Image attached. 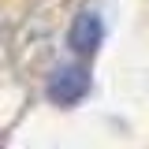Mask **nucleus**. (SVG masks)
<instances>
[{
    "mask_svg": "<svg viewBox=\"0 0 149 149\" xmlns=\"http://www.w3.org/2000/svg\"><path fill=\"white\" fill-rule=\"evenodd\" d=\"M86 93H90V71L78 67V63H67V67H60L49 78V101L52 104L67 108V104H78Z\"/></svg>",
    "mask_w": 149,
    "mask_h": 149,
    "instance_id": "nucleus-1",
    "label": "nucleus"
},
{
    "mask_svg": "<svg viewBox=\"0 0 149 149\" xmlns=\"http://www.w3.org/2000/svg\"><path fill=\"white\" fill-rule=\"evenodd\" d=\"M101 37H104L101 15H97V11H82V15H74L71 30H67V45H71V52H78V56H93L97 45H101Z\"/></svg>",
    "mask_w": 149,
    "mask_h": 149,
    "instance_id": "nucleus-2",
    "label": "nucleus"
}]
</instances>
